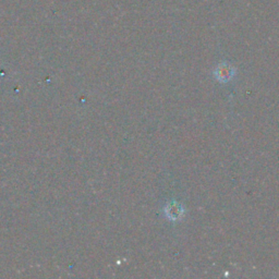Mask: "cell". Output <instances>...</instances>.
I'll use <instances>...</instances> for the list:
<instances>
[{
	"mask_svg": "<svg viewBox=\"0 0 279 279\" xmlns=\"http://www.w3.org/2000/svg\"><path fill=\"white\" fill-rule=\"evenodd\" d=\"M214 75L217 81L221 83H227L230 80H233L236 75V69L229 65L228 62H220L219 65L215 68Z\"/></svg>",
	"mask_w": 279,
	"mask_h": 279,
	"instance_id": "cell-1",
	"label": "cell"
},
{
	"mask_svg": "<svg viewBox=\"0 0 279 279\" xmlns=\"http://www.w3.org/2000/svg\"><path fill=\"white\" fill-rule=\"evenodd\" d=\"M166 217L168 218L171 221H177L180 220L183 215H185V207L179 202L176 201H171L166 204L165 209H164Z\"/></svg>",
	"mask_w": 279,
	"mask_h": 279,
	"instance_id": "cell-2",
	"label": "cell"
}]
</instances>
